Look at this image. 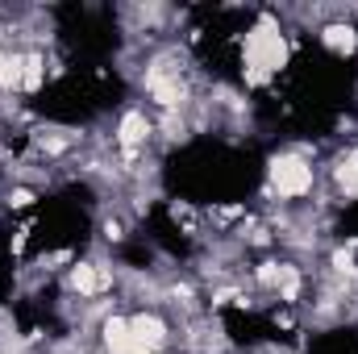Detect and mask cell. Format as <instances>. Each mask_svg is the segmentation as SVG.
Returning <instances> with one entry per match:
<instances>
[{
    "instance_id": "obj_5",
    "label": "cell",
    "mask_w": 358,
    "mask_h": 354,
    "mask_svg": "<svg viewBox=\"0 0 358 354\" xmlns=\"http://www.w3.org/2000/svg\"><path fill=\"white\" fill-rule=\"evenodd\" d=\"M108 283H113V275H108L100 263H76L71 275H67V288L80 292V296H100Z\"/></svg>"
},
{
    "instance_id": "obj_4",
    "label": "cell",
    "mask_w": 358,
    "mask_h": 354,
    "mask_svg": "<svg viewBox=\"0 0 358 354\" xmlns=\"http://www.w3.org/2000/svg\"><path fill=\"white\" fill-rule=\"evenodd\" d=\"M129 330H134V338H138L150 354L163 351V346H167V334H171V325H167L159 313H134V317H129Z\"/></svg>"
},
{
    "instance_id": "obj_6",
    "label": "cell",
    "mask_w": 358,
    "mask_h": 354,
    "mask_svg": "<svg viewBox=\"0 0 358 354\" xmlns=\"http://www.w3.org/2000/svg\"><path fill=\"white\" fill-rule=\"evenodd\" d=\"M321 42H325L334 55H350V50L358 46V29H355V25L334 21V25H325V29H321Z\"/></svg>"
},
{
    "instance_id": "obj_1",
    "label": "cell",
    "mask_w": 358,
    "mask_h": 354,
    "mask_svg": "<svg viewBox=\"0 0 358 354\" xmlns=\"http://www.w3.org/2000/svg\"><path fill=\"white\" fill-rule=\"evenodd\" d=\"M283 55H287V42H283V29L263 17L250 34H246V67L250 76H271L283 67Z\"/></svg>"
},
{
    "instance_id": "obj_2",
    "label": "cell",
    "mask_w": 358,
    "mask_h": 354,
    "mask_svg": "<svg viewBox=\"0 0 358 354\" xmlns=\"http://www.w3.org/2000/svg\"><path fill=\"white\" fill-rule=\"evenodd\" d=\"M271 187L283 196V200H296L304 192H313V163L300 159V155H279L271 163Z\"/></svg>"
},
{
    "instance_id": "obj_3",
    "label": "cell",
    "mask_w": 358,
    "mask_h": 354,
    "mask_svg": "<svg viewBox=\"0 0 358 354\" xmlns=\"http://www.w3.org/2000/svg\"><path fill=\"white\" fill-rule=\"evenodd\" d=\"M150 134H155V121H150L142 108H129V113L117 121V146H121L125 155L142 150V146L150 142Z\"/></svg>"
}]
</instances>
